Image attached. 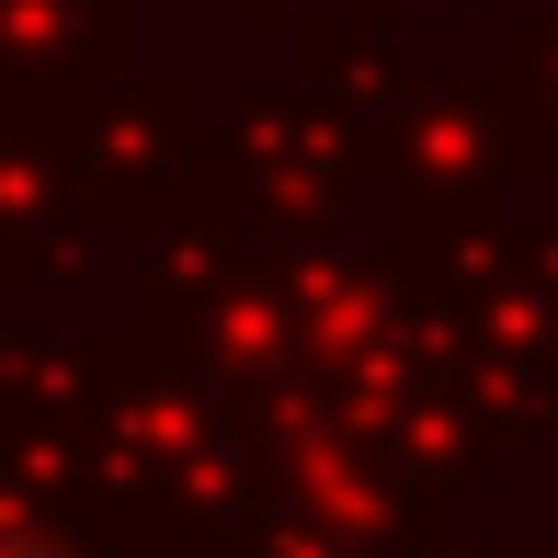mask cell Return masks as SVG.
I'll return each mask as SVG.
<instances>
[{"label": "cell", "mask_w": 558, "mask_h": 558, "mask_svg": "<svg viewBox=\"0 0 558 558\" xmlns=\"http://www.w3.org/2000/svg\"><path fill=\"white\" fill-rule=\"evenodd\" d=\"M0 558H58V547H23V536H0Z\"/></svg>", "instance_id": "cell-1"}]
</instances>
